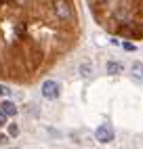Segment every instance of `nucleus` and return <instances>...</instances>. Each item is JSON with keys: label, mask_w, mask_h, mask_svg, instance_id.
Segmentation results:
<instances>
[{"label": "nucleus", "mask_w": 143, "mask_h": 149, "mask_svg": "<svg viewBox=\"0 0 143 149\" xmlns=\"http://www.w3.org/2000/svg\"><path fill=\"white\" fill-rule=\"evenodd\" d=\"M53 11L59 19H63V21H67V19H72V6L67 4V0H55V6Z\"/></svg>", "instance_id": "f257e3e1"}, {"label": "nucleus", "mask_w": 143, "mask_h": 149, "mask_svg": "<svg viewBox=\"0 0 143 149\" xmlns=\"http://www.w3.org/2000/svg\"><path fill=\"white\" fill-rule=\"evenodd\" d=\"M95 136H97L99 143H111V141H114V130H111L109 124H101V126L97 128Z\"/></svg>", "instance_id": "f03ea898"}, {"label": "nucleus", "mask_w": 143, "mask_h": 149, "mask_svg": "<svg viewBox=\"0 0 143 149\" xmlns=\"http://www.w3.org/2000/svg\"><path fill=\"white\" fill-rule=\"evenodd\" d=\"M42 97L44 99H57L59 97V84L55 80H46L42 84Z\"/></svg>", "instance_id": "7ed1b4c3"}, {"label": "nucleus", "mask_w": 143, "mask_h": 149, "mask_svg": "<svg viewBox=\"0 0 143 149\" xmlns=\"http://www.w3.org/2000/svg\"><path fill=\"white\" fill-rule=\"evenodd\" d=\"M0 111H2L4 116H17V107L11 101H2L0 103Z\"/></svg>", "instance_id": "20e7f679"}, {"label": "nucleus", "mask_w": 143, "mask_h": 149, "mask_svg": "<svg viewBox=\"0 0 143 149\" xmlns=\"http://www.w3.org/2000/svg\"><path fill=\"white\" fill-rule=\"evenodd\" d=\"M130 72H132V78H135V80H143V65L139 61H135L130 65Z\"/></svg>", "instance_id": "39448f33"}, {"label": "nucleus", "mask_w": 143, "mask_h": 149, "mask_svg": "<svg viewBox=\"0 0 143 149\" xmlns=\"http://www.w3.org/2000/svg\"><path fill=\"white\" fill-rule=\"evenodd\" d=\"M120 72H122V65H118V63H107V74L116 76V74H120Z\"/></svg>", "instance_id": "423d86ee"}, {"label": "nucleus", "mask_w": 143, "mask_h": 149, "mask_svg": "<svg viewBox=\"0 0 143 149\" xmlns=\"http://www.w3.org/2000/svg\"><path fill=\"white\" fill-rule=\"evenodd\" d=\"M6 118H8V116H4L2 111H0V126H4V124H6Z\"/></svg>", "instance_id": "0eeeda50"}, {"label": "nucleus", "mask_w": 143, "mask_h": 149, "mask_svg": "<svg viewBox=\"0 0 143 149\" xmlns=\"http://www.w3.org/2000/svg\"><path fill=\"white\" fill-rule=\"evenodd\" d=\"M8 132H11V134H13V136H15V134H17V132H19V128H17V126H11V128H8Z\"/></svg>", "instance_id": "6e6552de"}, {"label": "nucleus", "mask_w": 143, "mask_h": 149, "mask_svg": "<svg viewBox=\"0 0 143 149\" xmlns=\"http://www.w3.org/2000/svg\"><path fill=\"white\" fill-rule=\"evenodd\" d=\"M8 93V88L6 86H2V84H0V97H2V95H6Z\"/></svg>", "instance_id": "1a4fd4ad"}]
</instances>
